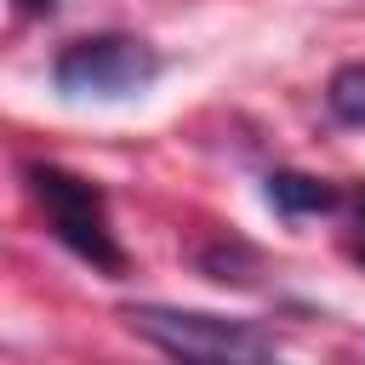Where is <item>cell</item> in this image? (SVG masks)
Returning <instances> with one entry per match:
<instances>
[{
  "instance_id": "obj_3",
  "label": "cell",
  "mask_w": 365,
  "mask_h": 365,
  "mask_svg": "<svg viewBox=\"0 0 365 365\" xmlns=\"http://www.w3.org/2000/svg\"><path fill=\"white\" fill-rule=\"evenodd\" d=\"M160 51L131 40V34H91V40H74L57 51L51 63V80L63 97H91V103H125L137 97L143 86L160 80Z\"/></svg>"
},
{
  "instance_id": "obj_6",
  "label": "cell",
  "mask_w": 365,
  "mask_h": 365,
  "mask_svg": "<svg viewBox=\"0 0 365 365\" xmlns=\"http://www.w3.org/2000/svg\"><path fill=\"white\" fill-rule=\"evenodd\" d=\"M200 268H205L211 279H222V285H228V279L245 285V279H251L245 268H257V251H251V245H205V251H200Z\"/></svg>"
},
{
  "instance_id": "obj_7",
  "label": "cell",
  "mask_w": 365,
  "mask_h": 365,
  "mask_svg": "<svg viewBox=\"0 0 365 365\" xmlns=\"http://www.w3.org/2000/svg\"><path fill=\"white\" fill-rule=\"evenodd\" d=\"M57 0H17V11H51Z\"/></svg>"
},
{
  "instance_id": "obj_2",
  "label": "cell",
  "mask_w": 365,
  "mask_h": 365,
  "mask_svg": "<svg viewBox=\"0 0 365 365\" xmlns=\"http://www.w3.org/2000/svg\"><path fill=\"white\" fill-rule=\"evenodd\" d=\"M29 188H34V200L46 205V222H51V234L80 257V262H91V268H103V274H125V251H120V240H114V228H108V211H103V188L97 182H86V177H74V171H63V165H29Z\"/></svg>"
},
{
  "instance_id": "obj_4",
  "label": "cell",
  "mask_w": 365,
  "mask_h": 365,
  "mask_svg": "<svg viewBox=\"0 0 365 365\" xmlns=\"http://www.w3.org/2000/svg\"><path fill=\"white\" fill-rule=\"evenodd\" d=\"M336 188L314 171H274L268 177V205L279 217H319V211H336Z\"/></svg>"
},
{
  "instance_id": "obj_5",
  "label": "cell",
  "mask_w": 365,
  "mask_h": 365,
  "mask_svg": "<svg viewBox=\"0 0 365 365\" xmlns=\"http://www.w3.org/2000/svg\"><path fill=\"white\" fill-rule=\"evenodd\" d=\"M325 103L342 125H365V63H342L325 86Z\"/></svg>"
},
{
  "instance_id": "obj_1",
  "label": "cell",
  "mask_w": 365,
  "mask_h": 365,
  "mask_svg": "<svg viewBox=\"0 0 365 365\" xmlns=\"http://www.w3.org/2000/svg\"><path fill=\"white\" fill-rule=\"evenodd\" d=\"M125 325L137 336H148L154 348L177 354V359H205V365H251L274 354V336L251 319H228V314H205V308H160V302H137L125 308Z\"/></svg>"
},
{
  "instance_id": "obj_8",
  "label": "cell",
  "mask_w": 365,
  "mask_h": 365,
  "mask_svg": "<svg viewBox=\"0 0 365 365\" xmlns=\"http://www.w3.org/2000/svg\"><path fill=\"white\" fill-rule=\"evenodd\" d=\"M354 257H359V262H365V240H359V245H354Z\"/></svg>"
}]
</instances>
